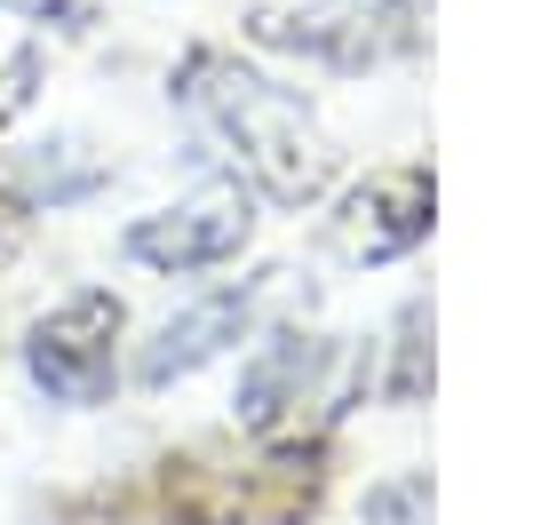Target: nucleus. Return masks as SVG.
<instances>
[{"instance_id": "nucleus-2", "label": "nucleus", "mask_w": 557, "mask_h": 525, "mask_svg": "<svg viewBox=\"0 0 557 525\" xmlns=\"http://www.w3.org/2000/svg\"><path fill=\"white\" fill-rule=\"evenodd\" d=\"M112 335H120V303H112V295H81V303H64L57 318H40V335H33L40 390L72 398V407L104 398V383H112Z\"/></svg>"}, {"instance_id": "nucleus-5", "label": "nucleus", "mask_w": 557, "mask_h": 525, "mask_svg": "<svg viewBox=\"0 0 557 525\" xmlns=\"http://www.w3.org/2000/svg\"><path fill=\"white\" fill-rule=\"evenodd\" d=\"M247 327V303L239 295H215V303H191L184 318H168L160 342L144 350V383H175V374H191V366H208L223 342H239Z\"/></svg>"}, {"instance_id": "nucleus-4", "label": "nucleus", "mask_w": 557, "mask_h": 525, "mask_svg": "<svg viewBox=\"0 0 557 525\" xmlns=\"http://www.w3.org/2000/svg\"><path fill=\"white\" fill-rule=\"evenodd\" d=\"M350 232L343 247L350 255H398V247H414L430 232V175L422 167H398V175H374V184L350 199Z\"/></svg>"}, {"instance_id": "nucleus-1", "label": "nucleus", "mask_w": 557, "mask_h": 525, "mask_svg": "<svg viewBox=\"0 0 557 525\" xmlns=\"http://www.w3.org/2000/svg\"><path fill=\"white\" fill-rule=\"evenodd\" d=\"M191 80H208V88H199V104L232 128V143L247 152V175H256L271 199H311V191L326 184V152H319L311 120H302L271 80L223 64V57H199Z\"/></svg>"}, {"instance_id": "nucleus-3", "label": "nucleus", "mask_w": 557, "mask_h": 525, "mask_svg": "<svg viewBox=\"0 0 557 525\" xmlns=\"http://www.w3.org/2000/svg\"><path fill=\"white\" fill-rule=\"evenodd\" d=\"M239 239H247V191L208 184L199 199H184V208L144 215L128 232V255L151 263V271H199V263H223Z\"/></svg>"}, {"instance_id": "nucleus-6", "label": "nucleus", "mask_w": 557, "mask_h": 525, "mask_svg": "<svg viewBox=\"0 0 557 525\" xmlns=\"http://www.w3.org/2000/svg\"><path fill=\"white\" fill-rule=\"evenodd\" d=\"M16 247V208H0V255Z\"/></svg>"}]
</instances>
